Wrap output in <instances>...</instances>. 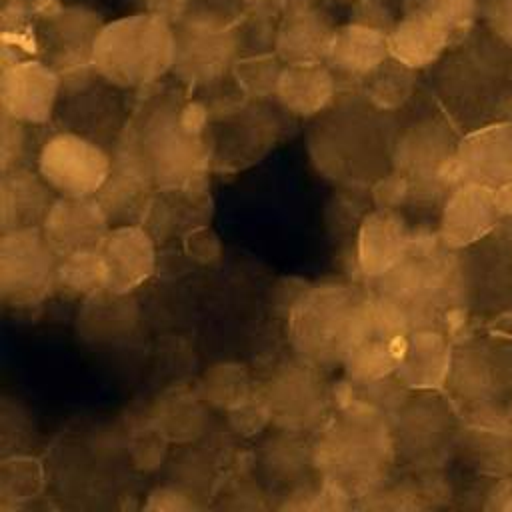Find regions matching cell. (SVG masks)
Returning a JSON list of instances; mask_svg holds the SVG:
<instances>
[{
  "label": "cell",
  "instance_id": "6da1fadb",
  "mask_svg": "<svg viewBox=\"0 0 512 512\" xmlns=\"http://www.w3.org/2000/svg\"><path fill=\"white\" fill-rule=\"evenodd\" d=\"M430 92L462 138L512 122V46L474 26L430 66Z\"/></svg>",
  "mask_w": 512,
  "mask_h": 512
},
{
  "label": "cell",
  "instance_id": "7a4b0ae2",
  "mask_svg": "<svg viewBox=\"0 0 512 512\" xmlns=\"http://www.w3.org/2000/svg\"><path fill=\"white\" fill-rule=\"evenodd\" d=\"M332 400L334 414L312 438L316 472L360 500L382 486L396 464L390 416L340 388L332 392Z\"/></svg>",
  "mask_w": 512,
  "mask_h": 512
},
{
  "label": "cell",
  "instance_id": "3957f363",
  "mask_svg": "<svg viewBox=\"0 0 512 512\" xmlns=\"http://www.w3.org/2000/svg\"><path fill=\"white\" fill-rule=\"evenodd\" d=\"M398 112H384L364 96L336 102L310 132L308 150L320 174L340 182H376L392 168Z\"/></svg>",
  "mask_w": 512,
  "mask_h": 512
},
{
  "label": "cell",
  "instance_id": "277c9868",
  "mask_svg": "<svg viewBox=\"0 0 512 512\" xmlns=\"http://www.w3.org/2000/svg\"><path fill=\"white\" fill-rule=\"evenodd\" d=\"M208 108L172 96L150 102L124 130L154 188L174 190L200 176L208 162Z\"/></svg>",
  "mask_w": 512,
  "mask_h": 512
},
{
  "label": "cell",
  "instance_id": "5b68a950",
  "mask_svg": "<svg viewBox=\"0 0 512 512\" xmlns=\"http://www.w3.org/2000/svg\"><path fill=\"white\" fill-rule=\"evenodd\" d=\"M442 386L464 422L512 432V338L478 334L452 346Z\"/></svg>",
  "mask_w": 512,
  "mask_h": 512
},
{
  "label": "cell",
  "instance_id": "8992f818",
  "mask_svg": "<svg viewBox=\"0 0 512 512\" xmlns=\"http://www.w3.org/2000/svg\"><path fill=\"white\" fill-rule=\"evenodd\" d=\"M464 138L452 126L442 108L428 102L400 122L392 172L410 188V204H438L444 208L448 196L458 188L450 178V166L458 162Z\"/></svg>",
  "mask_w": 512,
  "mask_h": 512
},
{
  "label": "cell",
  "instance_id": "52a82bcc",
  "mask_svg": "<svg viewBox=\"0 0 512 512\" xmlns=\"http://www.w3.org/2000/svg\"><path fill=\"white\" fill-rule=\"evenodd\" d=\"M174 24L150 12L104 22L92 52L98 78L118 88H142L174 66Z\"/></svg>",
  "mask_w": 512,
  "mask_h": 512
},
{
  "label": "cell",
  "instance_id": "ba28073f",
  "mask_svg": "<svg viewBox=\"0 0 512 512\" xmlns=\"http://www.w3.org/2000/svg\"><path fill=\"white\" fill-rule=\"evenodd\" d=\"M462 418L440 388L410 390L390 416L396 464L410 476H446L452 464Z\"/></svg>",
  "mask_w": 512,
  "mask_h": 512
},
{
  "label": "cell",
  "instance_id": "9c48e42d",
  "mask_svg": "<svg viewBox=\"0 0 512 512\" xmlns=\"http://www.w3.org/2000/svg\"><path fill=\"white\" fill-rule=\"evenodd\" d=\"M364 296L344 284H322L300 294L288 316V336L296 356L318 368L342 364Z\"/></svg>",
  "mask_w": 512,
  "mask_h": 512
},
{
  "label": "cell",
  "instance_id": "30bf717a",
  "mask_svg": "<svg viewBox=\"0 0 512 512\" xmlns=\"http://www.w3.org/2000/svg\"><path fill=\"white\" fill-rule=\"evenodd\" d=\"M462 300L472 322L488 326L512 312V214L456 250Z\"/></svg>",
  "mask_w": 512,
  "mask_h": 512
},
{
  "label": "cell",
  "instance_id": "8fae6325",
  "mask_svg": "<svg viewBox=\"0 0 512 512\" xmlns=\"http://www.w3.org/2000/svg\"><path fill=\"white\" fill-rule=\"evenodd\" d=\"M478 16L480 0H408L388 32L390 56L414 70L430 68Z\"/></svg>",
  "mask_w": 512,
  "mask_h": 512
},
{
  "label": "cell",
  "instance_id": "7c38bea8",
  "mask_svg": "<svg viewBox=\"0 0 512 512\" xmlns=\"http://www.w3.org/2000/svg\"><path fill=\"white\" fill-rule=\"evenodd\" d=\"M102 26L100 14L82 4L56 6L42 12L36 38L42 60L62 78V92L82 90L98 76L92 52Z\"/></svg>",
  "mask_w": 512,
  "mask_h": 512
},
{
  "label": "cell",
  "instance_id": "4fadbf2b",
  "mask_svg": "<svg viewBox=\"0 0 512 512\" xmlns=\"http://www.w3.org/2000/svg\"><path fill=\"white\" fill-rule=\"evenodd\" d=\"M60 254L42 226L0 234V298L10 306H34L56 290Z\"/></svg>",
  "mask_w": 512,
  "mask_h": 512
},
{
  "label": "cell",
  "instance_id": "5bb4252c",
  "mask_svg": "<svg viewBox=\"0 0 512 512\" xmlns=\"http://www.w3.org/2000/svg\"><path fill=\"white\" fill-rule=\"evenodd\" d=\"M274 428L316 432L330 416L332 392L320 368L300 356L278 364L260 388Z\"/></svg>",
  "mask_w": 512,
  "mask_h": 512
},
{
  "label": "cell",
  "instance_id": "9a60e30c",
  "mask_svg": "<svg viewBox=\"0 0 512 512\" xmlns=\"http://www.w3.org/2000/svg\"><path fill=\"white\" fill-rule=\"evenodd\" d=\"M176 54L172 72L190 86H208L234 68L238 40L224 20L188 12L174 24Z\"/></svg>",
  "mask_w": 512,
  "mask_h": 512
},
{
  "label": "cell",
  "instance_id": "2e32d148",
  "mask_svg": "<svg viewBox=\"0 0 512 512\" xmlns=\"http://www.w3.org/2000/svg\"><path fill=\"white\" fill-rule=\"evenodd\" d=\"M112 156L78 132L50 136L38 154V172L58 196H94L108 172Z\"/></svg>",
  "mask_w": 512,
  "mask_h": 512
},
{
  "label": "cell",
  "instance_id": "e0dca14e",
  "mask_svg": "<svg viewBox=\"0 0 512 512\" xmlns=\"http://www.w3.org/2000/svg\"><path fill=\"white\" fill-rule=\"evenodd\" d=\"M60 92L62 78L44 60H18L2 66L0 112L24 124L48 122Z\"/></svg>",
  "mask_w": 512,
  "mask_h": 512
},
{
  "label": "cell",
  "instance_id": "ac0fdd59",
  "mask_svg": "<svg viewBox=\"0 0 512 512\" xmlns=\"http://www.w3.org/2000/svg\"><path fill=\"white\" fill-rule=\"evenodd\" d=\"M100 256L106 268L108 290L130 294L144 284L156 266V248L150 232L134 222L114 224L102 238Z\"/></svg>",
  "mask_w": 512,
  "mask_h": 512
},
{
  "label": "cell",
  "instance_id": "d6986e66",
  "mask_svg": "<svg viewBox=\"0 0 512 512\" xmlns=\"http://www.w3.org/2000/svg\"><path fill=\"white\" fill-rule=\"evenodd\" d=\"M110 226L96 196H58L42 220V232L60 256L98 248Z\"/></svg>",
  "mask_w": 512,
  "mask_h": 512
},
{
  "label": "cell",
  "instance_id": "ffe728a7",
  "mask_svg": "<svg viewBox=\"0 0 512 512\" xmlns=\"http://www.w3.org/2000/svg\"><path fill=\"white\" fill-rule=\"evenodd\" d=\"M412 238L400 210L374 208L366 214L356 238V264L364 278L384 276L408 250Z\"/></svg>",
  "mask_w": 512,
  "mask_h": 512
},
{
  "label": "cell",
  "instance_id": "44dd1931",
  "mask_svg": "<svg viewBox=\"0 0 512 512\" xmlns=\"http://www.w3.org/2000/svg\"><path fill=\"white\" fill-rule=\"evenodd\" d=\"M262 478L272 488L282 490V496L294 488L318 478L314 464V444L306 432L274 428L258 446L256 452Z\"/></svg>",
  "mask_w": 512,
  "mask_h": 512
},
{
  "label": "cell",
  "instance_id": "7402d4cb",
  "mask_svg": "<svg viewBox=\"0 0 512 512\" xmlns=\"http://www.w3.org/2000/svg\"><path fill=\"white\" fill-rule=\"evenodd\" d=\"M152 190L154 186L140 160L128 142L120 136L114 146L110 172L102 188L94 194L108 214L110 224H128L138 214H142L146 198Z\"/></svg>",
  "mask_w": 512,
  "mask_h": 512
},
{
  "label": "cell",
  "instance_id": "603a6c76",
  "mask_svg": "<svg viewBox=\"0 0 512 512\" xmlns=\"http://www.w3.org/2000/svg\"><path fill=\"white\" fill-rule=\"evenodd\" d=\"M390 58L388 32L350 20L336 28L326 64L336 78L364 82L374 70H378Z\"/></svg>",
  "mask_w": 512,
  "mask_h": 512
},
{
  "label": "cell",
  "instance_id": "cb8c5ba5",
  "mask_svg": "<svg viewBox=\"0 0 512 512\" xmlns=\"http://www.w3.org/2000/svg\"><path fill=\"white\" fill-rule=\"evenodd\" d=\"M334 34L336 26L322 10L310 4L292 6L276 32L274 52L284 64L326 62Z\"/></svg>",
  "mask_w": 512,
  "mask_h": 512
},
{
  "label": "cell",
  "instance_id": "d4e9b609",
  "mask_svg": "<svg viewBox=\"0 0 512 512\" xmlns=\"http://www.w3.org/2000/svg\"><path fill=\"white\" fill-rule=\"evenodd\" d=\"M336 94L338 78L326 62L284 64L274 92L286 112L302 118L326 112L336 102Z\"/></svg>",
  "mask_w": 512,
  "mask_h": 512
},
{
  "label": "cell",
  "instance_id": "484cf974",
  "mask_svg": "<svg viewBox=\"0 0 512 512\" xmlns=\"http://www.w3.org/2000/svg\"><path fill=\"white\" fill-rule=\"evenodd\" d=\"M52 188L28 168H12L0 176V228L42 226V220L54 202Z\"/></svg>",
  "mask_w": 512,
  "mask_h": 512
},
{
  "label": "cell",
  "instance_id": "4316f807",
  "mask_svg": "<svg viewBox=\"0 0 512 512\" xmlns=\"http://www.w3.org/2000/svg\"><path fill=\"white\" fill-rule=\"evenodd\" d=\"M450 360V348H446L442 334L432 328L410 330L394 376L410 390L420 388H440L446 378Z\"/></svg>",
  "mask_w": 512,
  "mask_h": 512
},
{
  "label": "cell",
  "instance_id": "83f0119b",
  "mask_svg": "<svg viewBox=\"0 0 512 512\" xmlns=\"http://www.w3.org/2000/svg\"><path fill=\"white\" fill-rule=\"evenodd\" d=\"M138 322L136 302L130 294H116L104 290L86 298L78 314V332L84 340L102 344L126 338Z\"/></svg>",
  "mask_w": 512,
  "mask_h": 512
},
{
  "label": "cell",
  "instance_id": "f1b7e54d",
  "mask_svg": "<svg viewBox=\"0 0 512 512\" xmlns=\"http://www.w3.org/2000/svg\"><path fill=\"white\" fill-rule=\"evenodd\" d=\"M208 404L198 390H170L162 394L150 410V426L168 442L186 444L202 436L208 420Z\"/></svg>",
  "mask_w": 512,
  "mask_h": 512
},
{
  "label": "cell",
  "instance_id": "f546056e",
  "mask_svg": "<svg viewBox=\"0 0 512 512\" xmlns=\"http://www.w3.org/2000/svg\"><path fill=\"white\" fill-rule=\"evenodd\" d=\"M416 72L418 70L390 56L362 82V96L378 110L400 112L416 96Z\"/></svg>",
  "mask_w": 512,
  "mask_h": 512
},
{
  "label": "cell",
  "instance_id": "4dcf8cb0",
  "mask_svg": "<svg viewBox=\"0 0 512 512\" xmlns=\"http://www.w3.org/2000/svg\"><path fill=\"white\" fill-rule=\"evenodd\" d=\"M56 288L74 298H90L108 290L106 268L98 248L60 256Z\"/></svg>",
  "mask_w": 512,
  "mask_h": 512
},
{
  "label": "cell",
  "instance_id": "1f68e13d",
  "mask_svg": "<svg viewBox=\"0 0 512 512\" xmlns=\"http://www.w3.org/2000/svg\"><path fill=\"white\" fill-rule=\"evenodd\" d=\"M250 376L242 364L236 362H220L210 366L198 386L200 398L218 410L230 412L238 404H242L250 394Z\"/></svg>",
  "mask_w": 512,
  "mask_h": 512
},
{
  "label": "cell",
  "instance_id": "d6a6232c",
  "mask_svg": "<svg viewBox=\"0 0 512 512\" xmlns=\"http://www.w3.org/2000/svg\"><path fill=\"white\" fill-rule=\"evenodd\" d=\"M44 470L40 462L26 454L4 456L0 464V498L4 504L18 506L40 494Z\"/></svg>",
  "mask_w": 512,
  "mask_h": 512
},
{
  "label": "cell",
  "instance_id": "836d02e7",
  "mask_svg": "<svg viewBox=\"0 0 512 512\" xmlns=\"http://www.w3.org/2000/svg\"><path fill=\"white\" fill-rule=\"evenodd\" d=\"M284 68V62L278 56H248L234 62V78L238 88L254 100H264L274 96L276 84L280 78V72Z\"/></svg>",
  "mask_w": 512,
  "mask_h": 512
},
{
  "label": "cell",
  "instance_id": "e575fe53",
  "mask_svg": "<svg viewBox=\"0 0 512 512\" xmlns=\"http://www.w3.org/2000/svg\"><path fill=\"white\" fill-rule=\"evenodd\" d=\"M284 500L278 504L280 510H310V512H330V510H346L354 506V498L340 490L338 486L322 480L320 476L294 488L292 492L282 496Z\"/></svg>",
  "mask_w": 512,
  "mask_h": 512
},
{
  "label": "cell",
  "instance_id": "d590c367",
  "mask_svg": "<svg viewBox=\"0 0 512 512\" xmlns=\"http://www.w3.org/2000/svg\"><path fill=\"white\" fill-rule=\"evenodd\" d=\"M200 508H202L200 494L176 482L152 488L144 502V510H150V512H192Z\"/></svg>",
  "mask_w": 512,
  "mask_h": 512
},
{
  "label": "cell",
  "instance_id": "8d00e7d4",
  "mask_svg": "<svg viewBox=\"0 0 512 512\" xmlns=\"http://www.w3.org/2000/svg\"><path fill=\"white\" fill-rule=\"evenodd\" d=\"M0 436H2V450L4 456H10L14 452V440H18V454H22L20 450H24V446L30 442V420L26 410L16 402H8V398H4L2 402V410H0Z\"/></svg>",
  "mask_w": 512,
  "mask_h": 512
},
{
  "label": "cell",
  "instance_id": "74e56055",
  "mask_svg": "<svg viewBox=\"0 0 512 512\" xmlns=\"http://www.w3.org/2000/svg\"><path fill=\"white\" fill-rule=\"evenodd\" d=\"M26 150V130L24 122L0 114V170H12L20 166V160Z\"/></svg>",
  "mask_w": 512,
  "mask_h": 512
},
{
  "label": "cell",
  "instance_id": "f35d334b",
  "mask_svg": "<svg viewBox=\"0 0 512 512\" xmlns=\"http://www.w3.org/2000/svg\"><path fill=\"white\" fill-rule=\"evenodd\" d=\"M166 442L168 440L160 432H156L152 426L148 430H144L130 444V458H132L134 466H138L140 470L158 468L162 464V458H164Z\"/></svg>",
  "mask_w": 512,
  "mask_h": 512
},
{
  "label": "cell",
  "instance_id": "ab89813d",
  "mask_svg": "<svg viewBox=\"0 0 512 512\" xmlns=\"http://www.w3.org/2000/svg\"><path fill=\"white\" fill-rule=\"evenodd\" d=\"M184 252L192 260L208 264V262H216L220 258L222 244H220V238L214 234L212 228L200 224V226H194L186 232Z\"/></svg>",
  "mask_w": 512,
  "mask_h": 512
},
{
  "label": "cell",
  "instance_id": "60d3db41",
  "mask_svg": "<svg viewBox=\"0 0 512 512\" xmlns=\"http://www.w3.org/2000/svg\"><path fill=\"white\" fill-rule=\"evenodd\" d=\"M482 24L512 46V0H480Z\"/></svg>",
  "mask_w": 512,
  "mask_h": 512
},
{
  "label": "cell",
  "instance_id": "b9f144b4",
  "mask_svg": "<svg viewBox=\"0 0 512 512\" xmlns=\"http://www.w3.org/2000/svg\"><path fill=\"white\" fill-rule=\"evenodd\" d=\"M352 20L368 24V26H374V28H380V30H386V32H390L394 22H396L390 16L388 8L382 6L378 0H362L356 6V14L352 16Z\"/></svg>",
  "mask_w": 512,
  "mask_h": 512
},
{
  "label": "cell",
  "instance_id": "7bdbcfd3",
  "mask_svg": "<svg viewBox=\"0 0 512 512\" xmlns=\"http://www.w3.org/2000/svg\"><path fill=\"white\" fill-rule=\"evenodd\" d=\"M144 4H146L144 12L162 16L172 24H178L190 12L188 8L190 0H144Z\"/></svg>",
  "mask_w": 512,
  "mask_h": 512
},
{
  "label": "cell",
  "instance_id": "ee69618b",
  "mask_svg": "<svg viewBox=\"0 0 512 512\" xmlns=\"http://www.w3.org/2000/svg\"><path fill=\"white\" fill-rule=\"evenodd\" d=\"M10 2H14V4H24V2H40V0H10Z\"/></svg>",
  "mask_w": 512,
  "mask_h": 512
}]
</instances>
